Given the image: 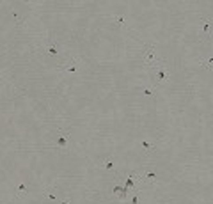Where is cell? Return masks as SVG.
<instances>
[{"mask_svg":"<svg viewBox=\"0 0 213 204\" xmlns=\"http://www.w3.org/2000/svg\"><path fill=\"white\" fill-rule=\"evenodd\" d=\"M156 60H158V57H156L155 46L148 44L144 48V53H142V62H144L146 68H156Z\"/></svg>","mask_w":213,"mask_h":204,"instance_id":"1","label":"cell"},{"mask_svg":"<svg viewBox=\"0 0 213 204\" xmlns=\"http://www.w3.org/2000/svg\"><path fill=\"white\" fill-rule=\"evenodd\" d=\"M155 77H156V82L158 84H163V82H167L170 77V73L167 69H156L155 68Z\"/></svg>","mask_w":213,"mask_h":204,"instance_id":"2","label":"cell"},{"mask_svg":"<svg viewBox=\"0 0 213 204\" xmlns=\"http://www.w3.org/2000/svg\"><path fill=\"white\" fill-rule=\"evenodd\" d=\"M139 176L137 172H132V174H128V177H126V181H124V190H135L137 186H135V177Z\"/></svg>","mask_w":213,"mask_h":204,"instance_id":"3","label":"cell"},{"mask_svg":"<svg viewBox=\"0 0 213 204\" xmlns=\"http://www.w3.org/2000/svg\"><path fill=\"white\" fill-rule=\"evenodd\" d=\"M201 23H203V30H201V34L203 35H210V30L213 28V21L210 18H201Z\"/></svg>","mask_w":213,"mask_h":204,"instance_id":"4","label":"cell"},{"mask_svg":"<svg viewBox=\"0 0 213 204\" xmlns=\"http://www.w3.org/2000/svg\"><path fill=\"white\" fill-rule=\"evenodd\" d=\"M57 146L61 149H66V146H68V135L64 133V131L57 133Z\"/></svg>","mask_w":213,"mask_h":204,"instance_id":"5","label":"cell"},{"mask_svg":"<svg viewBox=\"0 0 213 204\" xmlns=\"http://www.w3.org/2000/svg\"><path fill=\"white\" fill-rule=\"evenodd\" d=\"M140 179L142 183H156V172H142Z\"/></svg>","mask_w":213,"mask_h":204,"instance_id":"6","label":"cell"},{"mask_svg":"<svg viewBox=\"0 0 213 204\" xmlns=\"http://www.w3.org/2000/svg\"><path fill=\"white\" fill-rule=\"evenodd\" d=\"M101 163V167L105 170H114V167H115V162H114L112 158H105L103 162H99Z\"/></svg>","mask_w":213,"mask_h":204,"instance_id":"7","label":"cell"},{"mask_svg":"<svg viewBox=\"0 0 213 204\" xmlns=\"http://www.w3.org/2000/svg\"><path fill=\"white\" fill-rule=\"evenodd\" d=\"M77 66H78V60H71V64L66 66L64 71H66V73H75V71H77Z\"/></svg>","mask_w":213,"mask_h":204,"instance_id":"8","label":"cell"},{"mask_svg":"<svg viewBox=\"0 0 213 204\" xmlns=\"http://www.w3.org/2000/svg\"><path fill=\"white\" fill-rule=\"evenodd\" d=\"M140 146H142V148H144V149H146L148 153H151V151H155V148H156V146H153V144H149L148 140H142V142H140Z\"/></svg>","mask_w":213,"mask_h":204,"instance_id":"9","label":"cell"},{"mask_svg":"<svg viewBox=\"0 0 213 204\" xmlns=\"http://www.w3.org/2000/svg\"><path fill=\"white\" fill-rule=\"evenodd\" d=\"M44 50H46V52H50L52 55H59V48H57L55 44H48V46H44Z\"/></svg>","mask_w":213,"mask_h":204,"instance_id":"10","label":"cell"},{"mask_svg":"<svg viewBox=\"0 0 213 204\" xmlns=\"http://www.w3.org/2000/svg\"><path fill=\"white\" fill-rule=\"evenodd\" d=\"M112 192H114V194H117V195H121V194L124 192V186H121V185H114Z\"/></svg>","mask_w":213,"mask_h":204,"instance_id":"11","label":"cell"},{"mask_svg":"<svg viewBox=\"0 0 213 204\" xmlns=\"http://www.w3.org/2000/svg\"><path fill=\"white\" fill-rule=\"evenodd\" d=\"M27 185L25 183H21V185H18V194H20V195H23V194H27Z\"/></svg>","mask_w":213,"mask_h":204,"instance_id":"12","label":"cell"},{"mask_svg":"<svg viewBox=\"0 0 213 204\" xmlns=\"http://www.w3.org/2000/svg\"><path fill=\"white\" fill-rule=\"evenodd\" d=\"M142 94H146V96H153L155 91H153L151 87H144V89H142Z\"/></svg>","mask_w":213,"mask_h":204,"instance_id":"13","label":"cell"},{"mask_svg":"<svg viewBox=\"0 0 213 204\" xmlns=\"http://www.w3.org/2000/svg\"><path fill=\"white\" fill-rule=\"evenodd\" d=\"M43 194H44V197H48L50 201H57V197H55V195H53V194H50L48 190H44V192H43Z\"/></svg>","mask_w":213,"mask_h":204,"instance_id":"14","label":"cell"},{"mask_svg":"<svg viewBox=\"0 0 213 204\" xmlns=\"http://www.w3.org/2000/svg\"><path fill=\"white\" fill-rule=\"evenodd\" d=\"M203 66H204V68H208V69H211V68H213V59H210V60H206V62L203 64Z\"/></svg>","mask_w":213,"mask_h":204,"instance_id":"15","label":"cell"},{"mask_svg":"<svg viewBox=\"0 0 213 204\" xmlns=\"http://www.w3.org/2000/svg\"><path fill=\"white\" fill-rule=\"evenodd\" d=\"M114 20L119 21L121 25H126V21H124V18H123V16H114Z\"/></svg>","mask_w":213,"mask_h":204,"instance_id":"16","label":"cell"},{"mask_svg":"<svg viewBox=\"0 0 213 204\" xmlns=\"http://www.w3.org/2000/svg\"><path fill=\"white\" fill-rule=\"evenodd\" d=\"M132 204H139V199H137V195H135V197L132 199Z\"/></svg>","mask_w":213,"mask_h":204,"instance_id":"17","label":"cell"},{"mask_svg":"<svg viewBox=\"0 0 213 204\" xmlns=\"http://www.w3.org/2000/svg\"><path fill=\"white\" fill-rule=\"evenodd\" d=\"M61 204H71L69 201H64V202H61Z\"/></svg>","mask_w":213,"mask_h":204,"instance_id":"18","label":"cell"}]
</instances>
